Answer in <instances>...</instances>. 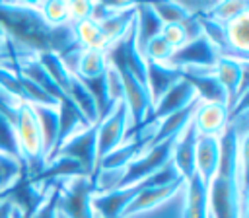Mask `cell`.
<instances>
[{
    "mask_svg": "<svg viewBox=\"0 0 249 218\" xmlns=\"http://www.w3.org/2000/svg\"><path fill=\"white\" fill-rule=\"evenodd\" d=\"M31 107H33V113H35V119L39 125L45 162H49V158L56 150V142H58V109L43 107V105H31Z\"/></svg>",
    "mask_w": 249,
    "mask_h": 218,
    "instance_id": "cell-20",
    "label": "cell"
},
{
    "mask_svg": "<svg viewBox=\"0 0 249 218\" xmlns=\"http://www.w3.org/2000/svg\"><path fill=\"white\" fill-rule=\"evenodd\" d=\"M198 136H222L230 125V111L224 103H196L191 119Z\"/></svg>",
    "mask_w": 249,
    "mask_h": 218,
    "instance_id": "cell-12",
    "label": "cell"
},
{
    "mask_svg": "<svg viewBox=\"0 0 249 218\" xmlns=\"http://www.w3.org/2000/svg\"><path fill=\"white\" fill-rule=\"evenodd\" d=\"M173 144H175V138L148 146L136 160H132V162L123 169V175H121V179H119V183H117L115 189L136 185L138 181L146 179L148 175L156 173V171L161 169L165 164H169V162H171Z\"/></svg>",
    "mask_w": 249,
    "mask_h": 218,
    "instance_id": "cell-5",
    "label": "cell"
},
{
    "mask_svg": "<svg viewBox=\"0 0 249 218\" xmlns=\"http://www.w3.org/2000/svg\"><path fill=\"white\" fill-rule=\"evenodd\" d=\"M249 12V6H247V2H243V0H235V2H231V0H226V2H220V4H214L210 10H206L204 14L208 16V18H212V19H216V21H220V23H228V21H231V19H235L237 16H241V14H247Z\"/></svg>",
    "mask_w": 249,
    "mask_h": 218,
    "instance_id": "cell-29",
    "label": "cell"
},
{
    "mask_svg": "<svg viewBox=\"0 0 249 218\" xmlns=\"http://www.w3.org/2000/svg\"><path fill=\"white\" fill-rule=\"evenodd\" d=\"M66 8H68V21L70 23H78V21H84V19H89L91 18V12H93V4L91 2H66Z\"/></svg>",
    "mask_w": 249,
    "mask_h": 218,
    "instance_id": "cell-34",
    "label": "cell"
},
{
    "mask_svg": "<svg viewBox=\"0 0 249 218\" xmlns=\"http://www.w3.org/2000/svg\"><path fill=\"white\" fill-rule=\"evenodd\" d=\"M220 164V136H198L195 146V171L208 185Z\"/></svg>",
    "mask_w": 249,
    "mask_h": 218,
    "instance_id": "cell-16",
    "label": "cell"
},
{
    "mask_svg": "<svg viewBox=\"0 0 249 218\" xmlns=\"http://www.w3.org/2000/svg\"><path fill=\"white\" fill-rule=\"evenodd\" d=\"M218 56L220 53L214 49V45L204 35H198L187 41L183 47L175 49L169 64L179 70H212Z\"/></svg>",
    "mask_w": 249,
    "mask_h": 218,
    "instance_id": "cell-8",
    "label": "cell"
},
{
    "mask_svg": "<svg viewBox=\"0 0 249 218\" xmlns=\"http://www.w3.org/2000/svg\"><path fill=\"white\" fill-rule=\"evenodd\" d=\"M37 10L43 16V19L49 25H64L70 23L68 21V8L66 2H58V0H51V2H37Z\"/></svg>",
    "mask_w": 249,
    "mask_h": 218,
    "instance_id": "cell-31",
    "label": "cell"
},
{
    "mask_svg": "<svg viewBox=\"0 0 249 218\" xmlns=\"http://www.w3.org/2000/svg\"><path fill=\"white\" fill-rule=\"evenodd\" d=\"M16 136L19 144V152L25 165V175L35 177L45 167V152H43V140L39 132V125L33 113V107L29 103H19L16 113Z\"/></svg>",
    "mask_w": 249,
    "mask_h": 218,
    "instance_id": "cell-3",
    "label": "cell"
},
{
    "mask_svg": "<svg viewBox=\"0 0 249 218\" xmlns=\"http://www.w3.org/2000/svg\"><path fill=\"white\" fill-rule=\"evenodd\" d=\"M14 218H23V216L19 214V210H18V208H16V212H14Z\"/></svg>",
    "mask_w": 249,
    "mask_h": 218,
    "instance_id": "cell-37",
    "label": "cell"
},
{
    "mask_svg": "<svg viewBox=\"0 0 249 218\" xmlns=\"http://www.w3.org/2000/svg\"><path fill=\"white\" fill-rule=\"evenodd\" d=\"M134 16H136V4L134 2H124L115 12H111L105 19L97 21L99 27H101V33L107 41V47L111 43H115L117 39H121L130 29V25L134 23Z\"/></svg>",
    "mask_w": 249,
    "mask_h": 218,
    "instance_id": "cell-18",
    "label": "cell"
},
{
    "mask_svg": "<svg viewBox=\"0 0 249 218\" xmlns=\"http://www.w3.org/2000/svg\"><path fill=\"white\" fill-rule=\"evenodd\" d=\"M4 37H6V33H4V29H2V27H0V41H2V39H4Z\"/></svg>",
    "mask_w": 249,
    "mask_h": 218,
    "instance_id": "cell-39",
    "label": "cell"
},
{
    "mask_svg": "<svg viewBox=\"0 0 249 218\" xmlns=\"http://www.w3.org/2000/svg\"><path fill=\"white\" fill-rule=\"evenodd\" d=\"M37 60L41 62V66L45 68V72L51 76V80L62 90V91H68L70 88V82H72V74L68 72V68L64 66L62 58L56 54V53H41L37 54Z\"/></svg>",
    "mask_w": 249,
    "mask_h": 218,
    "instance_id": "cell-27",
    "label": "cell"
},
{
    "mask_svg": "<svg viewBox=\"0 0 249 218\" xmlns=\"http://www.w3.org/2000/svg\"><path fill=\"white\" fill-rule=\"evenodd\" d=\"M195 101H198V99H196V93H195L193 86L181 76V80L175 82V84L154 103V109H152L150 117L146 119L144 127H146V125H156L160 119H163V117H167V115H173V113H177V111L189 107V105L195 103Z\"/></svg>",
    "mask_w": 249,
    "mask_h": 218,
    "instance_id": "cell-10",
    "label": "cell"
},
{
    "mask_svg": "<svg viewBox=\"0 0 249 218\" xmlns=\"http://www.w3.org/2000/svg\"><path fill=\"white\" fill-rule=\"evenodd\" d=\"M173 49H179L183 47L187 41H189V33H187V27L185 23H165L161 27V33H160Z\"/></svg>",
    "mask_w": 249,
    "mask_h": 218,
    "instance_id": "cell-33",
    "label": "cell"
},
{
    "mask_svg": "<svg viewBox=\"0 0 249 218\" xmlns=\"http://www.w3.org/2000/svg\"><path fill=\"white\" fill-rule=\"evenodd\" d=\"M161 19L158 18L154 6L150 2L136 4V16H134V35H136V47L142 53L146 43L152 41L161 33Z\"/></svg>",
    "mask_w": 249,
    "mask_h": 218,
    "instance_id": "cell-19",
    "label": "cell"
},
{
    "mask_svg": "<svg viewBox=\"0 0 249 218\" xmlns=\"http://www.w3.org/2000/svg\"><path fill=\"white\" fill-rule=\"evenodd\" d=\"M95 183L91 177H72L58 181L56 214L62 218H95L91 208V197Z\"/></svg>",
    "mask_w": 249,
    "mask_h": 218,
    "instance_id": "cell-4",
    "label": "cell"
},
{
    "mask_svg": "<svg viewBox=\"0 0 249 218\" xmlns=\"http://www.w3.org/2000/svg\"><path fill=\"white\" fill-rule=\"evenodd\" d=\"M196 103H198V101L191 103L189 107H185V109H181V111H177V113H173V115H167V117L160 119V121L156 123V130H154V134H152L150 146H152V144H160V142H163V140L177 138V136L183 132V128L191 123Z\"/></svg>",
    "mask_w": 249,
    "mask_h": 218,
    "instance_id": "cell-22",
    "label": "cell"
},
{
    "mask_svg": "<svg viewBox=\"0 0 249 218\" xmlns=\"http://www.w3.org/2000/svg\"><path fill=\"white\" fill-rule=\"evenodd\" d=\"M183 185H185V181L181 179V181H173V183H167V185L142 189V191L132 199V202L126 206V210H124L123 216L140 214V212H146V210H152V208L160 206L161 202H165L167 199H171Z\"/></svg>",
    "mask_w": 249,
    "mask_h": 218,
    "instance_id": "cell-17",
    "label": "cell"
},
{
    "mask_svg": "<svg viewBox=\"0 0 249 218\" xmlns=\"http://www.w3.org/2000/svg\"><path fill=\"white\" fill-rule=\"evenodd\" d=\"M243 136L230 123L220 136V164L208 181V212L212 218H245Z\"/></svg>",
    "mask_w": 249,
    "mask_h": 218,
    "instance_id": "cell-2",
    "label": "cell"
},
{
    "mask_svg": "<svg viewBox=\"0 0 249 218\" xmlns=\"http://www.w3.org/2000/svg\"><path fill=\"white\" fill-rule=\"evenodd\" d=\"M66 93H68V97L76 103V107L82 111V115L88 119V123H89V125H97L99 115H97L95 101H93L91 93L86 90V86L80 82V78H78V76H74V78H72L70 88H68V91H66Z\"/></svg>",
    "mask_w": 249,
    "mask_h": 218,
    "instance_id": "cell-25",
    "label": "cell"
},
{
    "mask_svg": "<svg viewBox=\"0 0 249 218\" xmlns=\"http://www.w3.org/2000/svg\"><path fill=\"white\" fill-rule=\"evenodd\" d=\"M56 156L74 160L84 169V173L93 179V173L97 167V127L89 125L88 128L72 134L60 148L54 150L51 158H56Z\"/></svg>",
    "mask_w": 249,
    "mask_h": 218,
    "instance_id": "cell-6",
    "label": "cell"
},
{
    "mask_svg": "<svg viewBox=\"0 0 249 218\" xmlns=\"http://www.w3.org/2000/svg\"><path fill=\"white\" fill-rule=\"evenodd\" d=\"M56 199H58V183L53 185L47 200L43 202V206L31 218H58V214H56Z\"/></svg>",
    "mask_w": 249,
    "mask_h": 218,
    "instance_id": "cell-35",
    "label": "cell"
},
{
    "mask_svg": "<svg viewBox=\"0 0 249 218\" xmlns=\"http://www.w3.org/2000/svg\"><path fill=\"white\" fill-rule=\"evenodd\" d=\"M2 197H8V189H6V191H0V199H2Z\"/></svg>",
    "mask_w": 249,
    "mask_h": 218,
    "instance_id": "cell-38",
    "label": "cell"
},
{
    "mask_svg": "<svg viewBox=\"0 0 249 218\" xmlns=\"http://www.w3.org/2000/svg\"><path fill=\"white\" fill-rule=\"evenodd\" d=\"M187 189L183 218H208V185L195 173L183 185Z\"/></svg>",
    "mask_w": 249,
    "mask_h": 218,
    "instance_id": "cell-21",
    "label": "cell"
},
{
    "mask_svg": "<svg viewBox=\"0 0 249 218\" xmlns=\"http://www.w3.org/2000/svg\"><path fill=\"white\" fill-rule=\"evenodd\" d=\"M72 25H74L76 41L82 49H103L105 51L107 41H105L97 21H93L89 18V19H84V21H78V23H72Z\"/></svg>",
    "mask_w": 249,
    "mask_h": 218,
    "instance_id": "cell-26",
    "label": "cell"
},
{
    "mask_svg": "<svg viewBox=\"0 0 249 218\" xmlns=\"http://www.w3.org/2000/svg\"><path fill=\"white\" fill-rule=\"evenodd\" d=\"M95 127H97V162H99L105 154L115 150L124 140V136L128 132V111H126V105L123 101L117 103L113 113L109 117H105L103 121H99Z\"/></svg>",
    "mask_w": 249,
    "mask_h": 218,
    "instance_id": "cell-9",
    "label": "cell"
},
{
    "mask_svg": "<svg viewBox=\"0 0 249 218\" xmlns=\"http://www.w3.org/2000/svg\"><path fill=\"white\" fill-rule=\"evenodd\" d=\"M138 193H140L138 185L93 193L91 208H93L95 218H123L126 206L132 202V199Z\"/></svg>",
    "mask_w": 249,
    "mask_h": 218,
    "instance_id": "cell-11",
    "label": "cell"
},
{
    "mask_svg": "<svg viewBox=\"0 0 249 218\" xmlns=\"http://www.w3.org/2000/svg\"><path fill=\"white\" fill-rule=\"evenodd\" d=\"M226 39L230 47L228 56H237L247 60V49H249V12L237 16L235 19L228 21L226 25Z\"/></svg>",
    "mask_w": 249,
    "mask_h": 218,
    "instance_id": "cell-23",
    "label": "cell"
},
{
    "mask_svg": "<svg viewBox=\"0 0 249 218\" xmlns=\"http://www.w3.org/2000/svg\"><path fill=\"white\" fill-rule=\"evenodd\" d=\"M183 78L193 86L200 103H224L228 107L226 91L214 78L212 70H183Z\"/></svg>",
    "mask_w": 249,
    "mask_h": 218,
    "instance_id": "cell-14",
    "label": "cell"
},
{
    "mask_svg": "<svg viewBox=\"0 0 249 218\" xmlns=\"http://www.w3.org/2000/svg\"><path fill=\"white\" fill-rule=\"evenodd\" d=\"M173 53H175V49L161 35H158L146 43L142 56H144V60H152V62H169Z\"/></svg>",
    "mask_w": 249,
    "mask_h": 218,
    "instance_id": "cell-32",
    "label": "cell"
},
{
    "mask_svg": "<svg viewBox=\"0 0 249 218\" xmlns=\"http://www.w3.org/2000/svg\"><path fill=\"white\" fill-rule=\"evenodd\" d=\"M14 212H16L14 202L8 197H2L0 199V218H14Z\"/></svg>",
    "mask_w": 249,
    "mask_h": 218,
    "instance_id": "cell-36",
    "label": "cell"
},
{
    "mask_svg": "<svg viewBox=\"0 0 249 218\" xmlns=\"http://www.w3.org/2000/svg\"><path fill=\"white\" fill-rule=\"evenodd\" d=\"M0 154L2 156H8L12 160H16L21 169H23V175H25V165H23V158H21V152H19V144H18V136H16V128L14 125L0 115Z\"/></svg>",
    "mask_w": 249,
    "mask_h": 218,
    "instance_id": "cell-28",
    "label": "cell"
},
{
    "mask_svg": "<svg viewBox=\"0 0 249 218\" xmlns=\"http://www.w3.org/2000/svg\"><path fill=\"white\" fill-rule=\"evenodd\" d=\"M58 218H62V216H60V214H58Z\"/></svg>",
    "mask_w": 249,
    "mask_h": 218,
    "instance_id": "cell-40",
    "label": "cell"
},
{
    "mask_svg": "<svg viewBox=\"0 0 249 218\" xmlns=\"http://www.w3.org/2000/svg\"><path fill=\"white\" fill-rule=\"evenodd\" d=\"M208 218H212V216H208Z\"/></svg>",
    "mask_w": 249,
    "mask_h": 218,
    "instance_id": "cell-41",
    "label": "cell"
},
{
    "mask_svg": "<svg viewBox=\"0 0 249 218\" xmlns=\"http://www.w3.org/2000/svg\"><path fill=\"white\" fill-rule=\"evenodd\" d=\"M105 70H107V56L103 49H82L76 66L78 78H97L105 74Z\"/></svg>",
    "mask_w": 249,
    "mask_h": 218,
    "instance_id": "cell-24",
    "label": "cell"
},
{
    "mask_svg": "<svg viewBox=\"0 0 249 218\" xmlns=\"http://www.w3.org/2000/svg\"><path fill=\"white\" fill-rule=\"evenodd\" d=\"M0 27L21 51L35 56L56 53L60 58H66L82 51L74 35V25H49L39 14L37 4L0 2Z\"/></svg>",
    "mask_w": 249,
    "mask_h": 218,
    "instance_id": "cell-1",
    "label": "cell"
},
{
    "mask_svg": "<svg viewBox=\"0 0 249 218\" xmlns=\"http://www.w3.org/2000/svg\"><path fill=\"white\" fill-rule=\"evenodd\" d=\"M212 74L224 88L228 97V111H231L247 93V60L222 54L212 66Z\"/></svg>",
    "mask_w": 249,
    "mask_h": 218,
    "instance_id": "cell-7",
    "label": "cell"
},
{
    "mask_svg": "<svg viewBox=\"0 0 249 218\" xmlns=\"http://www.w3.org/2000/svg\"><path fill=\"white\" fill-rule=\"evenodd\" d=\"M183 76V70L171 66L169 62H152L146 60V88L156 103L175 82H179Z\"/></svg>",
    "mask_w": 249,
    "mask_h": 218,
    "instance_id": "cell-15",
    "label": "cell"
},
{
    "mask_svg": "<svg viewBox=\"0 0 249 218\" xmlns=\"http://www.w3.org/2000/svg\"><path fill=\"white\" fill-rule=\"evenodd\" d=\"M196 130L193 127V123H189L183 132L175 138L173 144V152H171V164L175 165L177 173L183 177V181H187L189 177H193L195 171V146H196Z\"/></svg>",
    "mask_w": 249,
    "mask_h": 218,
    "instance_id": "cell-13",
    "label": "cell"
},
{
    "mask_svg": "<svg viewBox=\"0 0 249 218\" xmlns=\"http://www.w3.org/2000/svg\"><path fill=\"white\" fill-rule=\"evenodd\" d=\"M152 6L163 25L165 23H185L193 16V12L185 4H179V2H154Z\"/></svg>",
    "mask_w": 249,
    "mask_h": 218,
    "instance_id": "cell-30",
    "label": "cell"
}]
</instances>
